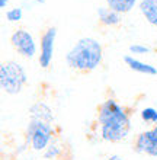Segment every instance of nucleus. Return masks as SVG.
I'll list each match as a JSON object with an SVG mask.
<instances>
[{
	"mask_svg": "<svg viewBox=\"0 0 157 160\" xmlns=\"http://www.w3.org/2000/svg\"><path fill=\"white\" fill-rule=\"evenodd\" d=\"M96 121L103 141L119 143L131 130V112L115 98H108L98 106Z\"/></svg>",
	"mask_w": 157,
	"mask_h": 160,
	"instance_id": "f257e3e1",
	"label": "nucleus"
},
{
	"mask_svg": "<svg viewBox=\"0 0 157 160\" xmlns=\"http://www.w3.org/2000/svg\"><path fill=\"white\" fill-rule=\"evenodd\" d=\"M103 45L96 38L83 37L66 54V64L68 68L80 74H89L102 64Z\"/></svg>",
	"mask_w": 157,
	"mask_h": 160,
	"instance_id": "f03ea898",
	"label": "nucleus"
},
{
	"mask_svg": "<svg viewBox=\"0 0 157 160\" xmlns=\"http://www.w3.org/2000/svg\"><path fill=\"white\" fill-rule=\"evenodd\" d=\"M28 82V74L21 63L7 60L0 66V86L7 95H17L22 92Z\"/></svg>",
	"mask_w": 157,
	"mask_h": 160,
	"instance_id": "7ed1b4c3",
	"label": "nucleus"
},
{
	"mask_svg": "<svg viewBox=\"0 0 157 160\" xmlns=\"http://www.w3.org/2000/svg\"><path fill=\"white\" fill-rule=\"evenodd\" d=\"M54 127L51 122L29 118L25 130L26 144L35 152H42L54 141Z\"/></svg>",
	"mask_w": 157,
	"mask_h": 160,
	"instance_id": "20e7f679",
	"label": "nucleus"
},
{
	"mask_svg": "<svg viewBox=\"0 0 157 160\" xmlns=\"http://www.w3.org/2000/svg\"><path fill=\"white\" fill-rule=\"evenodd\" d=\"M10 45L15 48L17 54L25 58H34L37 54H39L34 35L23 28L13 31V34L10 35Z\"/></svg>",
	"mask_w": 157,
	"mask_h": 160,
	"instance_id": "39448f33",
	"label": "nucleus"
},
{
	"mask_svg": "<svg viewBox=\"0 0 157 160\" xmlns=\"http://www.w3.org/2000/svg\"><path fill=\"white\" fill-rule=\"evenodd\" d=\"M55 39H57V28L55 26H48L42 32L39 38V54L38 63L41 68H48L54 58V48Z\"/></svg>",
	"mask_w": 157,
	"mask_h": 160,
	"instance_id": "423d86ee",
	"label": "nucleus"
},
{
	"mask_svg": "<svg viewBox=\"0 0 157 160\" xmlns=\"http://www.w3.org/2000/svg\"><path fill=\"white\" fill-rule=\"evenodd\" d=\"M134 152L157 157V125L137 135L134 141Z\"/></svg>",
	"mask_w": 157,
	"mask_h": 160,
	"instance_id": "0eeeda50",
	"label": "nucleus"
},
{
	"mask_svg": "<svg viewBox=\"0 0 157 160\" xmlns=\"http://www.w3.org/2000/svg\"><path fill=\"white\" fill-rule=\"evenodd\" d=\"M96 13H98L99 25L105 26V28H116V26L121 25V22H122V15L116 13L115 10L108 8V6H101V8H98Z\"/></svg>",
	"mask_w": 157,
	"mask_h": 160,
	"instance_id": "6e6552de",
	"label": "nucleus"
},
{
	"mask_svg": "<svg viewBox=\"0 0 157 160\" xmlns=\"http://www.w3.org/2000/svg\"><path fill=\"white\" fill-rule=\"evenodd\" d=\"M124 63L127 64L132 72L140 73V74H145V76H156L157 74V68L153 64L144 63V61H141V60L135 58L132 55H125L124 57Z\"/></svg>",
	"mask_w": 157,
	"mask_h": 160,
	"instance_id": "1a4fd4ad",
	"label": "nucleus"
},
{
	"mask_svg": "<svg viewBox=\"0 0 157 160\" xmlns=\"http://www.w3.org/2000/svg\"><path fill=\"white\" fill-rule=\"evenodd\" d=\"M138 9L145 21L157 28V0H140Z\"/></svg>",
	"mask_w": 157,
	"mask_h": 160,
	"instance_id": "9d476101",
	"label": "nucleus"
},
{
	"mask_svg": "<svg viewBox=\"0 0 157 160\" xmlns=\"http://www.w3.org/2000/svg\"><path fill=\"white\" fill-rule=\"evenodd\" d=\"M29 118L42 119L47 122H54V114L52 109L45 103V102H37L29 108Z\"/></svg>",
	"mask_w": 157,
	"mask_h": 160,
	"instance_id": "9b49d317",
	"label": "nucleus"
},
{
	"mask_svg": "<svg viewBox=\"0 0 157 160\" xmlns=\"http://www.w3.org/2000/svg\"><path fill=\"white\" fill-rule=\"evenodd\" d=\"M105 2L108 8L115 10L119 15L130 13L132 9L135 8V4L138 3V0H105Z\"/></svg>",
	"mask_w": 157,
	"mask_h": 160,
	"instance_id": "f8f14e48",
	"label": "nucleus"
},
{
	"mask_svg": "<svg viewBox=\"0 0 157 160\" xmlns=\"http://www.w3.org/2000/svg\"><path fill=\"white\" fill-rule=\"evenodd\" d=\"M22 16H23V10H22V8H19V6L9 9V10H6V13H4L6 21L10 22V23H16V22H19L22 19Z\"/></svg>",
	"mask_w": 157,
	"mask_h": 160,
	"instance_id": "ddd939ff",
	"label": "nucleus"
},
{
	"mask_svg": "<svg viewBox=\"0 0 157 160\" xmlns=\"http://www.w3.org/2000/svg\"><path fill=\"white\" fill-rule=\"evenodd\" d=\"M141 115V119L144 122H147V124H154V125H157V109H154V108H144V109L140 112Z\"/></svg>",
	"mask_w": 157,
	"mask_h": 160,
	"instance_id": "4468645a",
	"label": "nucleus"
},
{
	"mask_svg": "<svg viewBox=\"0 0 157 160\" xmlns=\"http://www.w3.org/2000/svg\"><path fill=\"white\" fill-rule=\"evenodd\" d=\"M60 154H61V147L57 143H54V141L44 150V159H47V160L57 159Z\"/></svg>",
	"mask_w": 157,
	"mask_h": 160,
	"instance_id": "2eb2a0df",
	"label": "nucleus"
},
{
	"mask_svg": "<svg viewBox=\"0 0 157 160\" xmlns=\"http://www.w3.org/2000/svg\"><path fill=\"white\" fill-rule=\"evenodd\" d=\"M128 50H130V52L131 54H141V55H144V54H149L150 51V47L147 45H143V44H131V45L128 47Z\"/></svg>",
	"mask_w": 157,
	"mask_h": 160,
	"instance_id": "dca6fc26",
	"label": "nucleus"
},
{
	"mask_svg": "<svg viewBox=\"0 0 157 160\" xmlns=\"http://www.w3.org/2000/svg\"><path fill=\"white\" fill-rule=\"evenodd\" d=\"M9 4V0H0V8H6V6H7Z\"/></svg>",
	"mask_w": 157,
	"mask_h": 160,
	"instance_id": "f3484780",
	"label": "nucleus"
},
{
	"mask_svg": "<svg viewBox=\"0 0 157 160\" xmlns=\"http://www.w3.org/2000/svg\"><path fill=\"white\" fill-rule=\"evenodd\" d=\"M106 160H122V159H121V157H119L118 154H114V156L108 157V159H106Z\"/></svg>",
	"mask_w": 157,
	"mask_h": 160,
	"instance_id": "a211bd4d",
	"label": "nucleus"
},
{
	"mask_svg": "<svg viewBox=\"0 0 157 160\" xmlns=\"http://www.w3.org/2000/svg\"><path fill=\"white\" fill-rule=\"evenodd\" d=\"M37 3H39V4H42V3H45V0H35Z\"/></svg>",
	"mask_w": 157,
	"mask_h": 160,
	"instance_id": "6ab92c4d",
	"label": "nucleus"
}]
</instances>
